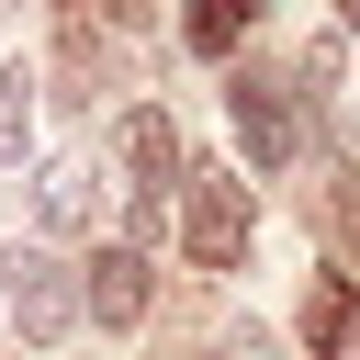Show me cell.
I'll list each match as a JSON object with an SVG mask.
<instances>
[{
	"label": "cell",
	"mask_w": 360,
	"mask_h": 360,
	"mask_svg": "<svg viewBox=\"0 0 360 360\" xmlns=\"http://www.w3.org/2000/svg\"><path fill=\"white\" fill-rule=\"evenodd\" d=\"M180 259L191 270H236L248 259V180L236 169H180Z\"/></svg>",
	"instance_id": "obj_1"
},
{
	"label": "cell",
	"mask_w": 360,
	"mask_h": 360,
	"mask_svg": "<svg viewBox=\"0 0 360 360\" xmlns=\"http://www.w3.org/2000/svg\"><path fill=\"white\" fill-rule=\"evenodd\" d=\"M0 270H11V326H22V349H56V338L79 326V270L45 259V248H11Z\"/></svg>",
	"instance_id": "obj_2"
},
{
	"label": "cell",
	"mask_w": 360,
	"mask_h": 360,
	"mask_svg": "<svg viewBox=\"0 0 360 360\" xmlns=\"http://www.w3.org/2000/svg\"><path fill=\"white\" fill-rule=\"evenodd\" d=\"M292 135H304V112H292V90H270V79H236V146L248 158H292Z\"/></svg>",
	"instance_id": "obj_3"
},
{
	"label": "cell",
	"mask_w": 360,
	"mask_h": 360,
	"mask_svg": "<svg viewBox=\"0 0 360 360\" xmlns=\"http://www.w3.org/2000/svg\"><path fill=\"white\" fill-rule=\"evenodd\" d=\"M124 169H135V202H169L180 191V124L169 112H124Z\"/></svg>",
	"instance_id": "obj_4"
},
{
	"label": "cell",
	"mask_w": 360,
	"mask_h": 360,
	"mask_svg": "<svg viewBox=\"0 0 360 360\" xmlns=\"http://www.w3.org/2000/svg\"><path fill=\"white\" fill-rule=\"evenodd\" d=\"M79 292H90V315H101V326H135V315H146V248H90Z\"/></svg>",
	"instance_id": "obj_5"
},
{
	"label": "cell",
	"mask_w": 360,
	"mask_h": 360,
	"mask_svg": "<svg viewBox=\"0 0 360 360\" xmlns=\"http://www.w3.org/2000/svg\"><path fill=\"white\" fill-rule=\"evenodd\" d=\"M248 11H259V0H180V45H191V56H225V45L248 34Z\"/></svg>",
	"instance_id": "obj_6"
},
{
	"label": "cell",
	"mask_w": 360,
	"mask_h": 360,
	"mask_svg": "<svg viewBox=\"0 0 360 360\" xmlns=\"http://www.w3.org/2000/svg\"><path fill=\"white\" fill-rule=\"evenodd\" d=\"M22 146H34V79L0 68V158H22Z\"/></svg>",
	"instance_id": "obj_7"
},
{
	"label": "cell",
	"mask_w": 360,
	"mask_h": 360,
	"mask_svg": "<svg viewBox=\"0 0 360 360\" xmlns=\"http://www.w3.org/2000/svg\"><path fill=\"white\" fill-rule=\"evenodd\" d=\"M90 169H45V225H90Z\"/></svg>",
	"instance_id": "obj_8"
},
{
	"label": "cell",
	"mask_w": 360,
	"mask_h": 360,
	"mask_svg": "<svg viewBox=\"0 0 360 360\" xmlns=\"http://www.w3.org/2000/svg\"><path fill=\"white\" fill-rule=\"evenodd\" d=\"M304 338H315V349H349V281H315V304H304Z\"/></svg>",
	"instance_id": "obj_9"
},
{
	"label": "cell",
	"mask_w": 360,
	"mask_h": 360,
	"mask_svg": "<svg viewBox=\"0 0 360 360\" xmlns=\"http://www.w3.org/2000/svg\"><path fill=\"white\" fill-rule=\"evenodd\" d=\"M326 225H338V248H360V191H338V202H326Z\"/></svg>",
	"instance_id": "obj_10"
},
{
	"label": "cell",
	"mask_w": 360,
	"mask_h": 360,
	"mask_svg": "<svg viewBox=\"0 0 360 360\" xmlns=\"http://www.w3.org/2000/svg\"><path fill=\"white\" fill-rule=\"evenodd\" d=\"M101 11H112V22H146V11H158V0H101Z\"/></svg>",
	"instance_id": "obj_11"
},
{
	"label": "cell",
	"mask_w": 360,
	"mask_h": 360,
	"mask_svg": "<svg viewBox=\"0 0 360 360\" xmlns=\"http://www.w3.org/2000/svg\"><path fill=\"white\" fill-rule=\"evenodd\" d=\"M338 11H349V22H360V0H338Z\"/></svg>",
	"instance_id": "obj_12"
}]
</instances>
